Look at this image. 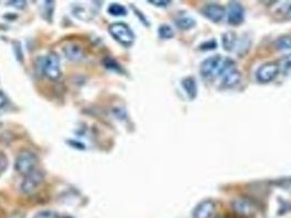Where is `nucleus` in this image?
Returning a JSON list of instances; mask_svg holds the SVG:
<instances>
[{
    "instance_id": "nucleus-17",
    "label": "nucleus",
    "mask_w": 291,
    "mask_h": 218,
    "mask_svg": "<svg viewBox=\"0 0 291 218\" xmlns=\"http://www.w3.org/2000/svg\"><path fill=\"white\" fill-rule=\"evenodd\" d=\"M107 12L114 17H125L127 15V9L120 3H111L107 8Z\"/></svg>"
},
{
    "instance_id": "nucleus-22",
    "label": "nucleus",
    "mask_w": 291,
    "mask_h": 218,
    "mask_svg": "<svg viewBox=\"0 0 291 218\" xmlns=\"http://www.w3.org/2000/svg\"><path fill=\"white\" fill-rule=\"evenodd\" d=\"M33 218H57V215L52 211H43L38 213Z\"/></svg>"
},
{
    "instance_id": "nucleus-29",
    "label": "nucleus",
    "mask_w": 291,
    "mask_h": 218,
    "mask_svg": "<svg viewBox=\"0 0 291 218\" xmlns=\"http://www.w3.org/2000/svg\"><path fill=\"white\" fill-rule=\"evenodd\" d=\"M63 218H71V217H63Z\"/></svg>"
},
{
    "instance_id": "nucleus-15",
    "label": "nucleus",
    "mask_w": 291,
    "mask_h": 218,
    "mask_svg": "<svg viewBox=\"0 0 291 218\" xmlns=\"http://www.w3.org/2000/svg\"><path fill=\"white\" fill-rule=\"evenodd\" d=\"M175 25L177 29H180L182 31H188V30H192L193 27H195V25H196V21H195L193 18L183 16L175 19Z\"/></svg>"
},
{
    "instance_id": "nucleus-12",
    "label": "nucleus",
    "mask_w": 291,
    "mask_h": 218,
    "mask_svg": "<svg viewBox=\"0 0 291 218\" xmlns=\"http://www.w3.org/2000/svg\"><path fill=\"white\" fill-rule=\"evenodd\" d=\"M63 54L70 61H78L83 57V51L79 45L70 43L62 48Z\"/></svg>"
},
{
    "instance_id": "nucleus-21",
    "label": "nucleus",
    "mask_w": 291,
    "mask_h": 218,
    "mask_svg": "<svg viewBox=\"0 0 291 218\" xmlns=\"http://www.w3.org/2000/svg\"><path fill=\"white\" fill-rule=\"evenodd\" d=\"M199 48H201V51H212V49H216L217 48V42L215 39H209L207 40V42L203 43L201 46H199Z\"/></svg>"
},
{
    "instance_id": "nucleus-25",
    "label": "nucleus",
    "mask_w": 291,
    "mask_h": 218,
    "mask_svg": "<svg viewBox=\"0 0 291 218\" xmlns=\"http://www.w3.org/2000/svg\"><path fill=\"white\" fill-rule=\"evenodd\" d=\"M9 99L7 97V95L4 94L1 90H0V109H2L8 105Z\"/></svg>"
},
{
    "instance_id": "nucleus-11",
    "label": "nucleus",
    "mask_w": 291,
    "mask_h": 218,
    "mask_svg": "<svg viewBox=\"0 0 291 218\" xmlns=\"http://www.w3.org/2000/svg\"><path fill=\"white\" fill-rule=\"evenodd\" d=\"M241 80H242V74L239 70H236L235 68L229 70L227 73L222 76L220 86L222 89H233L236 85L240 84Z\"/></svg>"
},
{
    "instance_id": "nucleus-9",
    "label": "nucleus",
    "mask_w": 291,
    "mask_h": 218,
    "mask_svg": "<svg viewBox=\"0 0 291 218\" xmlns=\"http://www.w3.org/2000/svg\"><path fill=\"white\" fill-rule=\"evenodd\" d=\"M216 205L212 200H204L194 207L192 212L193 218H211L215 214Z\"/></svg>"
},
{
    "instance_id": "nucleus-28",
    "label": "nucleus",
    "mask_w": 291,
    "mask_h": 218,
    "mask_svg": "<svg viewBox=\"0 0 291 218\" xmlns=\"http://www.w3.org/2000/svg\"><path fill=\"white\" fill-rule=\"evenodd\" d=\"M216 218H227V217H225V216H217Z\"/></svg>"
},
{
    "instance_id": "nucleus-8",
    "label": "nucleus",
    "mask_w": 291,
    "mask_h": 218,
    "mask_svg": "<svg viewBox=\"0 0 291 218\" xmlns=\"http://www.w3.org/2000/svg\"><path fill=\"white\" fill-rule=\"evenodd\" d=\"M227 16H228V23L230 25L238 26L242 24L245 17V11L242 4L236 1L230 2Z\"/></svg>"
},
{
    "instance_id": "nucleus-20",
    "label": "nucleus",
    "mask_w": 291,
    "mask_h": 218,
    "mask_svg": "<svg viewBox=\"0 0 291 218\" xmlns=\"http://www.w3.org/2000/svg\"><path fill=\"white\" fill-rule=\"evenodd\" d=\"M103 63H104V66L107 68V69L113 70V71H122L121 66L118 65V63L116 62V60H114V59L106 58V59H104V60H103Z\"/></svg>"
},
{
    "instance_id": "nucleus-10",
    "label": "nucleus",
    "mask_w": 291,
    "mask_h": 218,
    "mask_svg": "<svg viewBox=\"0 0 291 218\" xmlns=\"http://www.w3.org/2000/svg\"><path fill=\"white\" fill-rule=\"evenodd\" d=\"M232 208L236 214L243 217H249L253 215L254 211H255L254 204L249 201V200L244 198L234 200L232 202Z\"/></svg>"
},
{
    "instance_id": "nucleus-7",
    "label": "nucleus",
    "mask_w": 291,
    "mask_h": 218,
    "mask_svg": "<svg viewBox=\"0 0 291 218\" xmlns=\"http://www.w3.org/2000/svg\"><path fill=\"white\" fill-rule=\"evenodd\" d=\"M202 13L208 20L215 22V23H219L220 21L224 20V18L227 15V11L225 7H222L218 3H207L202 8Z\"/></svg>"
},
{
    "instance_id": "nucleus-24",
    "label": "nucleus",
    "mask_w": 291,
    "mask_h": 218,
    "mask_svg": "<svg viewBox=\"0 0 291 218\" xmlns=\"http://www.w3.org/2000/svg\"><path fill=\"white\" fill-rule=\"evenodd\" d=\"M148 2L157 7H166L171 3V1H167V0H149Z\"/></svg>"
},
{
    "instance_id": "nucleus-1",
    "label": "nucleus",
    "mask_w": 291,
    "mask_h": 218,
    "mask_svg": "<svg viewBox=\"0 0 291 218\" xmlns=\"http://www.w3.org/2000/svg\"><path fill=\"white\" fill-rule=\"evenodd\" d=\"M234 66L232 59L215 54V56L208 57L202 62L199 72L202 78L205 80H215L219 76H224L227 72L231 70Z\"/></svg>"
},
{
    "instance_id": "nucleus-6",
    "label": "nucleus",
    "mask_w": 291,
    "mask_h": 218,
    "mask_svg": "<svg viewBox=\"0 0 291 218\" xmlns=\"http://www.w3.org/2000/svg\"><path fill=\"white\" fill-rule=\"evenodd\" d=\"M279 72V67L276 62H266L257 68L255 78L260 83H270L278 76Z\"/></svg>"
},
{
    "instance_id": "nucleus-18",
    "label": "nucleus",
    "mask_w": 291,
    "mask_h": 218,
    "mask_svg": "<svg viewBox=\"0 0 291 218\" xmlns=\"http://www.w3.org/2000/svg\"><path fill=\"white\" fill-rule=\"evenodd\" d=\"M159 37L162 39H171L174 37V31L169 24H162L158 29Z\"/></svg>"
},
{
    "instance_id": "nucleus-26",
    "label": "nucleus",
    "mask_w": 291,
    "mask_h": 218,
    "mask_svg": "<svg viewBox=\"0 0 291 218\" xmlns=\"http://www.w3.org/2000/svg\"><path fill=\"white\" fill-rule=\"evenodd\" d=\"M7 3L9 4V6H12L15 8H18V9H23L26 6V2L23 1V0H18V1H8Z\"/></svg>"
},
{
    "instance_id": "nucleus-14",
    "label": "nucleus",
    "mask_w": 291,
    "mask_h": 218,
    "mask_svg": "<svg viewBox=\"0 0 291 218\" xmlns=\"http://www.w3.org/2000/svg\"><path fill=\"white\" fill-rule=\"evenodd\" d=\"M236 40H238V37H236V34L234 32L229 31L222 34V46H224L225 51L227 52L232 51V49L235 47Z\"/></svg>"
},
{
    "instance_id": "nucleus-3",
    "label": "nucleus",
    "mask_w": 291,
    "mask_h": 218,
    "mask_svg": "<svg viewBox=\"0 0 291 218\" xmlns=\"http://www.w3.org/2000/svg\"><path fill=\"white\" fill-rule=\"evenodd\" d=\"M39 158L36 156V154L28 151H22L19 153V155L16 158V163H15V169L17 172H19L20 175L26 176L30 172L35 170V167L38 165Z\"/></svg>"
},
{
    "instance_id": "nucleus-2",
    "label": "nucleus",
    "mask_w": 291,
    "mask_h": 218,
    "mask_svg": "<svg viewBox=\"0 0 291 218\" xmlns=\"http://www.w3.org/2000/svg\"><path fill=\"white\" fill-rule=\"evenodd\" d=\"M108 32L116 42L125 47H129L135 42V34L130 27L124 22H116L108 27Z\"/></svg>"
},
{
    "instance_id": "nucleus-16",
    "label": "nucleus",
    "mask_w": 291,
    "mask_h": 218,
    "mask_svg": "<svg viewBox=\"0 0 291 218\" xmlns=\"http://www.w3.org/2000/svg\"><path fill=\"white\" fill-rule=\"evenodd\" d=\"M275 47L278 51H290L291 49V36L284 35L275 40Z\"/></svg>"
},
{
    "instance_id": "nucleus-23",
    "label": "nucleus",
    "mask_w": 291,
    "mask_h": 218,
    "mask_svg": "<svg viewBox=\"0 0 291 218\" xmlns=\"http://www.w3.org/2000/svg\"><path fill=\"white\" fill-rule=\"evenodd\" d=\"M13 48H15L17 59L20 62H22V60H23V54H22V48H21L20 43L19 42H15V43H13Z\"/></svg>"
},
{
    "instance_id": "nucleus-5",
    "label": "nucleus",
    "mask_w": 291,
    "mask_h": 218,
    "mask_svg": "<svg viewBox=\"0 0 291 218\" xmlns=\"http://www.w3.org/2000/svg\"><path fill=\"white\" fill-rule=\"evenodd\" d=\"M44 178L45 176L43 172L41 170L35 169L32 172H30V174L24 176V179L22 180L20 185V190L24 194L33 193L34 191L38 190L40 185L44 182Z\"/></svg>"
},
{
    "instance_id": "nucleus-4",
    "label": "nucleus",
    "mask_w": 291,
    "mask_h": 218,
    "mask_svg": "<svg viewBox=\"0 0 291 218\" xmlns=\"http://www.w3.org/2000/svg\"><path fill=\"white\" fill-rule=\"evenodd\" d=\"M42 70L46 78L55 81L61 76V60L55 52L49 53L44 59Z\"/></svg>"
},
{
    "instance_id": "nucleus-13",
    "label": "nucleus",
    "mask_w": 291,
    "mask_h": 218,
    "mask_svg": "<svg viewBox=\"0 0 291 218\" xmlns=\"http://www.w3.org/2000/svg\"><path fill=\"white\" fill-rule=\"evenodd\" d=\"M182 86H183V90L185 91L186 95H187V97L190 101H194L197 97V83L193 76H187V78H184L182 80Z\"/></svg>"
},
{
    "instance_id": "nucleus-27",
    "label": "nucleus",
    "mask_w": 291,
    "mask_h": 218,
    "mask_svg": "<svg viewBox=\"0 0 291 218\" xmlns=\"http://www.w3.org/2000/svg\"><path fill=\"white\" fill-rule=\"evenodd\" d=\"M43 6H44L45 8H46V7L53 8V7H54V2H52V1H45ZM46 12H48L49 17H52V16H53V10H49V9H48V10H47V9H46V10H43V15H44V16L46 15Z\"/></svg>"
},
{
    "instance_id": "nucleus-19",
    "label": "nucleus",
    "mask_w": 291,
    "mask_h": 218,
    "mask_svg": "<svg viewBox=\"0 0 291 218\" xmlns=\"http://www.w3.org/2000/svg\"><path fill=\"white\" fill-rule=\"evenodd\" d=\"M279 67V71L284 72V73H287L291 70V54H286L283 58L280 59L279 62L277 63Z\"/></svg>"
}]
</instances>
